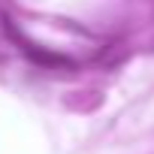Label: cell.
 Masks as SVG:
<instances>
[{
  "label": "cell",
  "mask_w": 154,
  "mask_h": 154,
  "mask_svg": "<svg viewBox=\"0 0 154 154\" xmlns=\"http://www.w3.org/2000/svg\"><path fill=\"white\" fill-rule=\"evenodd\" d=\"M24 51H27V54H30V57H33L36 63H45V66H72V60H69V57H57V54H48V51H39L36 45H27Z\"/></svg>",
  "instance_id": "6da1fadb"
}]
</instances>
